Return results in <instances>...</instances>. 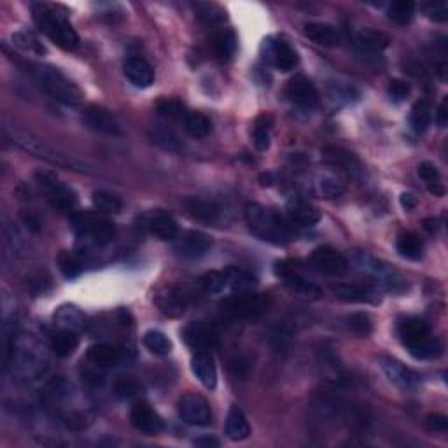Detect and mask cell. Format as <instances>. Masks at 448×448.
<instances>
[{
	"label": "cell",
	"instance_id": "cell-1",
	"mask_svg": "<svg viewBox=\"0 0 448 448\" xmlns=\"http://www.w3.org/2000/svg\"><path fill=\"white\" fill-rule=\"evenodd\" d=\"M2 135L7 141L13 142L19 149L26 151L29 154L41 158V160L48 161V163L56 165V167L67 168V170H77V172H88L86 165L83 161L76 160V158L68 156V154L58 151L55 146L49 144L42 137L34 133V131L16 128V126H4Z\"/></svg>",
	"mask_w": 448,
	"mask_h": 448
},
{
	"label": "cell",
	"instance_id": "cell-2",
	"mask_svg": "<svg viewBox=\"0 0 448 448\" xmlns=\"http://www.w3.org/2000/svg\"><path fill=\"white\" fill-rule=\"evenodd\" d=\"M29 71L34 76V79L37 81L39 86L51 96L53 100H56V102L63 103L67 107L81 106L83 93H81L79 88L63 72L51 67V65L44 63H30Z\"/></svg>",
	"mask_w": 448,
	"mask_h": 448
},
{
	"label": "cell",
	"instance_id": "cell-3",
	"mask_svg": "<svg viewBox=\"0 0 448 448\" xmlns=\"http://www.w3.org/2000/svg\"><path fill=\"white\" fill-rule=\"evenodd\" d=\"M245 221L250 231L261 240L285 245L292 240L291 228L284 223L277 212L260 205V203H249L245 208Z\"/></svg>",
	"mask_w": 448,
	"mask_h": 448
},
{
	"label": "cell",
	"instance_id": "cell-4",
	"mask_svg": "<svg viewBox=\"0 0 448 448\" xmlns=\"http://www.w3.org/2000/svg\"><path fill=\"white\" fill-rule=\"evenodd\" d=\"M34 19L39 29L51 39L58 48L65 51H74L79 46V36L67 21V14L58 13V7L37 4L34 6Z\"/></svg>",
	"mask_w": 448,
	"mask_h": 448
},
{
	"label": "cell",
	"instance_id": "cell-5",
	"mask_svg": "<svg viewBox=\"0 0 448 448\" xmlns=\"http://www.w3.org/2000/svg\"><path fill=\"white\" fill-rule=\"evenodd\" d=\"M401 342L407 345L410 354L417 359H432L442 352L438 338L431 333V327L426 320L419 317H408L399 322Z\"/></svg>",
	"mask_w": 448,
	"mask_h": 448
},
{
	"label": "cell",
	"instance_id": "cell-6",
	"mask_svg": "<svg viewBox=\"0 0 448 448\" xmlns=\"http://www.w3.org/2000/svg\"><path fill=\"white\" fill-rule=\"evenodd\" d=\"M6 366H11L16 377L29 380L42 372L46 359L41 354V347L32 338H18L11 343L9 352L4 357Z\"/></svg>",
	"mask_w": 448,
	"mask_h": 448
},
{
	"label": "cell",
	"instance_id": "cell-7",
	"mask_svg": "<svg viewBox=\"0 0 448 448\" xmlns=\"http://www.w3.org/2000/svg\"><path fill=\"white\" fill-rule=\"evenodd\" d=\"M272 305L268 295L263 292H238V295L228 296L221 301V310L226 317L235 320L258 319L266 314Z\"/></svg>",
	"mask_w": 448,
	"mask_h": 448
},
{
	"label": "cell",
	"instance_id": "cell-8",
	"mask_svg": "<svg viewBox=\"0 0 448 448\" xmlns=\"http://www.w3.org/2000/svg\"><path fill=\"white\" fill-rule=\"evenodd\" d=\"M37 183L39 186L46 191L49 203L61 212L74 210L77 207V195L71 186L61 183L58 177L49 172H37Z\"/></svg>",
	"mask_w": 448,
	"mask_h": 448
},
{
	"label": "cell",
	"instance_id": "cell-9",
	"mask_svg": "<svg viewBox=\"0 0 448 448\" xmlns=\"http://www.w3.org/2000/svg\"><path fill=\"white\" fill-rule=\"evenodd\" d=\"M191 298L193 292L189 291L186 285H172V287L158 292L154 303H156L158 310L161 314L168 315V317H179V315L186 312L188 305L191 303Z\"/></svg>",
	"mask_w": 448,
	"mask_h": 448
},
{
	"label": "cell",
	"instance_id": "cell-10",
	"mask_svg": "<svg viewBox=\"0 0 448 448\" xmlns=\"http://www.w3.org/2000/svg\"><path fill=\"white\" fill-rule=\"evenodd\" d=\"M179 415L189 426H208L212 422V412L205 397L200 394H184L179 401Z\"/></svg>",
	"mask_w": 448,
	"mask_h": 448
},
{
	"label": "cell",
	"instance_id": "cell-11",
	"mask_svg": "<svg viewBox=\"0 0 448 448\" xmlns=\"http://www.w3.org/2000/svg\"><path fill=\"white\" fill-rule=\"evenodd\" d=\"M84 125L96 133L109 135V137H119L123 135V126L119 119L102 106H88L83 112Z\"/></svg>",
	"mask_w": 448,
	"mask_h": 448
},
{
	"label": "cell",
	"instance_id": "cell-12",
	"mask_svg": "<svg viewBox=\"0 0 448 448\" xmlns=\"http://www.w3.org/2000/svg\"><path fill=\"white\" fill-rule=\"evenodd\" d=\"M310 266L324 275L340 277L349 270V261L333 247H317L310 254Z\"/></svg>",
	"mask_w": 448,
	"mask_h": 448
},
{
	"label": "cell",
	"instance_id": "cell-13",
	"mask_svg": "<svg viewBox=\"0 0 448 448\" xmlns=\"http://www.w3.org/2000/svg\"><path fill=\"white\" fill-rule=\"evenodd\" d=\"M210 247V238L202 231L188 230L175 237V253L184 260H200V258L207 256Z\"/></svg>",
	"mask_w": 448,
	"mask_h": 448
},
{
	"label": "cell",
	"instance_id": "cell-14",
	"mask_svg": "<svg viewBox=\"0 0 448 448\" xmlns=\"http://www.w3.org/2000/svg\"><path fill=\"white\" fill-rule=\"evenodd\" d=\"M76 226L83 231V235L90 237L96 245H107L116 237V226L109 219L93 218V215H76Z\"/></svg>",
	"mask_w": 448,
	"mask_h": 448
},
{
	"label": "cell",
	"instance_id": "cell-15",
	"mask_svg": "<svg viewBox=\"0 0 448 448\" xmlns=\"http://www.w3.org/2000/svg\"><path fill=\"white\" fill-rule=\"evenodd\" d=\"M275 273L280 277L282 282L291 289V291H295L296 295L303 296V298L315 300L322 295V289H320L317 284L305 279L300 272H296L295 266H289L287 263H279L275 268Z\"/></svg>",
	"mask_w": 448,
	"mask_h": 448
},
{
	"label": "cell",
	"instance_id": "cell-16",
	"mask_svg": "<svg viewBox=\"0 0 448 448\" xmlns=\"http://www.w3.org/2000/svg\"><path fill=\"white\" fill-rule=\"evenodd\" d=\"M184 340L191 349L198 350V352L200 350H210L218 347L219 331L212 324L198 320V322H191L184 330Z\"/></svg>",
	"mask_w": 448,
	"mask_h": 448
},
{
	"label": "cell",
	"instance_id": "cell-17",
	"mask_svg": "<svg viewBox=\"0 0 448 448\" xmlns=\"http://www.w3.org/2000/svg\"><path fill=\"white\" fill-rule=\"evenodd\" d=\"M266 46V58L270 60V63L280 72H289L298 65V53L292 49V46L289 42L282 41V39H268L265 41Z\"/></svg>",
	"mask_w": 448,
	"mask_h": 448
},
{
	"label": "cell",
	"instance_id": "cell-18",
	"mask_svg": "<svg viewBox=\"0 0 448 448\" xmlns=\"http://www.w3.org/2000/svg\"><path fill=\"white\" fill-rule=\"evenodd\" d=\"M130 422L142 434L154 436L163 431V420H161V417L148 403H144V401L131 407Z\"/></svg>",
	"mask_w": 448,
	"mask_h": 448
},
{
	"label": "cell",
	"instance_id": "cell-19",
	"mask_svg": "<svg viewBox=\"0 0 448 448\" xmlns=\"http://www.w3.org/2000/svg\"><path fill=\"white\" fill-rule=\"evenodd\" d=\"M287 96L292 103L303 109H312L319 102V93L314 83L305 76H296L289 81Z\"/></svg>",
	"mask_w": 448,
	"mask_h": 448
},
{
	"label": "cell",
	"instance_id": "cell-20",
	"mask_svg": "<svg viewBox=\"0 0 448 448\" xmlns=\"http://www.w3.org/2000/svg\"><path fill=\"white\" fill-rule=\"evenodd\" d=\"M382 370H384L385 377L392 382L394 385H397L403 391H412L419 385V375L412 372L410 368L403 365V362L396 361V359L384 357L382 359Z\"/></svg>",
	"mask_w": 448,
	"mask_h": 448
},
{
	"label": "cell",
	"instance_id": "cell-21",
	"mask_svg": "<svg viewBox=\"0 0 448 448\" xmlns=\"http://www.w3.org/2000/svg\"><path fill=\"white\" fill-rule=\"evenodd\" d=\"M191 370L195 377L198 378L200 384L205 385L207 389H214L218 385V368H215V361L210 352L207 350H200L193 355L191 359Z\"/></svg>",
	"mask_w": 448,
	"mask_h": 448
},
{
	"label": "cell",
	"instance_id": "cell-22",
	"mask_svg": "<svg viewBox=\"0 0 448 448\" xmlns=\"http://www.w3.org/2000/svg\"><path fill=\"white\" fill-rule=\"evenodd\" d=\"M184 207L189 212V215L202 223H218L221 218V207L215 202L207 198H198V196H191V198L184 200Z\"/></svg>",
	"mask_w": 448,
	"mask_h": 448
},
{
	"label": "cell",
	"instance_id": "cell-23",
	"mask_svg": "<svg viewBox=\"0 0 448 448\" xmlns=\"http://www.w3.org/2000/svg\"><path fill=\"white\" fill-rule=\"evenodd\" d=\"M287 214L291 221L300 226H314L320 221L319 208L303 198H292L287 203Z\"/></svg>",
	"mask_w": 448,
	"mask_h": 448
},
{
	"label": "cell",
	"instance_id": "cell-24",
	"mask_svg": "<svg viewBox=\"0 0 448 448\" xmlns=\"http://www.w3.org/2000/svg\"><path fill=\"white\" fill-rule=\"evenodd\" d=\"M125 77L135 88H149L154 83V71L142 58H130L125 63Z\"/></svg>",
	"mask_w": 448,
	"mask_h": 448
},
{
	"label": "cell",
	"instance_id": "cell-25",
	"mask_svg": "<svg viewBox=\"0 0 448 448\" xmlns=\"http://www.w3.org/2000/svg\"><path fill=\"white\" fill-rule=\"evenodd\" d=\"M357 266H359V270H362V272L373 275L375 279H377V282H380V284H385L387 287L394 289V282H397V280H394V273L387 268V266L382 265L380 261H377L372 256H366V254H357Z\"/></svg>",
	"mask_w": 448,
	"mask_h": 448
},
{
	"label": "cell",
	"instance_id": "cell-26",
	"mask_svg": "<svg viewBox=\"0 0 448 448\" xmlns=\"http://www.w3.org/2000/svg\"><path fill=\"white\" fill-rule=\"evenodd\" d=\"M249 434L250 426L243 412L238 407H231L226 419V436L231 442H243V439L249 438Z\"/></svg>",
	"mask_w": 448,
	"mask_h": 448
},
{
	"label": "cell",
	"instance_id": "cell-27",
	"mask_svg": "<svg viewBox=\"0 0 448 448\" xmlns=\"http://www.w3.org/2000/svg\"><path fill=\"white\" fill-rule=\"evenodd\" d=\"M53 320L60 330L79 331L81 327H84V314L76 305H61L53 315Z\"/></svg>",
	"mask_w": 448,
	"mask_h": 448
},
{
	"label": "cell",
	"instance_id": "cell-28",
	"mask_svg": "<svg viewBox=\"0 0 448 448\" xmlns=\"http://www.w3.org/2000/svg\"><path fill=\"white\" fill-rule=\"evenodd\" d=\"M355 46L366 53H380L389 46V37L384 32L372 29H362L355 36Z\"/></svg>",
	"mask_w": 448,
	"mask_h": 448
},
{
	"label": "cell",
	"instance_id": "cell-29",
	"mask_svg": "<svg viewBox=\"0 0 448 448\" xmlns=\"http://www.w3.org/2000/svg\"><path fill=\"white\" fill-rule=\"evenodd\" d=\"M336 298L350 303H362V301H373L375 292L366 285L359 284H336L331 287Z\"/></svg>",
	"mask_w": 448,
	"mask_h": 448
},
{
	"label": "cell",
	"instance_id": "cell-30",
	"mask_svg": "<svg viewBox=\"0 0 448 448\" xmlns=\"http://www.w3.org/2000/svg\"><path fill=\"white\" fill-rule=\"evenodd\" d=\"M119 357H121L119 350L109 343H96V345H91L88 349V361L95 368H109L119 361Z\"/></svg>",
	"mask_w": 448,
	"mask_h": 448
},
{
	"label": "cell",
	"instance_id": "cell-31",
	"mask_svg": "<svg viewBox=\"0 0 448 448\" xmlns=\"http://www.w3.org/2000/svg\"><path fill=\"white\" fill-rule=\"evenodd\" d=\"M77 345H79V338H77L76 331L60 330L51 335L49 338V347L58 357H68L76 352Z\"/></svg>",
	"mask_w": 448,
	"mask_h": 448
},
{
	"label": "cell",
	"instance_id": "cell-32",
	"mask_svg": "<svg viewBox=\"0 0 448 448\" xmlns=\"http://www.w3.org/2000/svg\"><path fill=\"white\" fill-rule=\"evenodd\" d=\"M148 226L151 233L160 240H175V237L179 235V226H177L175 219L170 218L168 214L153 215Z\"/></svg>",
	"mask_w": 448,
	"mask_h": 448
},
{
	"label": "cell",
	"instance_id": "cell-33",
	"mask_svg": "<svg viewBox=\"0 0 448 448\" xmlns=\"http://www.w3.org/2000/svg\"><path fill=\"white\" fill-rule=\"evenodd\" d=\"M303 34L319 46H335L338 42V32L333 25H327V23H308Z\"/></svg>",
	"mask_w": 448,
	"mask_h": 448
},
{
	"label": "cell",
	"instance_id": "cell-34",
	"mask_svg": "<svg viewBox=\"0 0 448 448\" xmlns=\"http://www.w3.org/2000/svg\"><path fill=\"white\" fill-rule=\"evenodd\" d=\"M315 193L322 198H338L345 193V184L335 173H319L314 180Z\"/></svg>",
	"mask_w": 448,
	"mask_h": 448
},
{
	"label": "cell",
	"instance_id": "cell-35",
	"mask_svg": "<svg viewBox=\"0 0 448 448\" xmlns=\"http://www.w3.org/2000/svg\"><path fill=\"white\" fill-rule=\"evenodd\" d=\"M184 130L193 138H205L212 130L210 119L202 112H188L184 118Z\"/></svg>",
	"mask_w": 448,
	"mask_h": 448
},
{
	"label": "cell",
	"instance_id": "cell-36",
	"mask_svg": "<svg viewBox=\"0 0 448 448\" xmlns=\"http://www.w3.org/2000/svg\"><path fill=\"white\" fill-rule=\"evenodd\" d=\"M272 126L273 118L270 114H261L254 121L253 130V142L258 151H266L270 148V138H272Z\"/></svg>",
	"mask_w": 448,
	"mask_h": 448
},
{
	"label": "cell",
	"instance_id": "cell-37",
	"mask_svg": "<svg viewBox=\"0 0 448 448\" xmlns=\"http://www.w3.org/2000/svg\"><path fill=\"white\" fill-rule=\"evenodd\" d=\"M396 249L399 253V256H403L404 260L410 261H419L422 258V242L417 237L415 233H403L396 242Z\"/></svg>",
	"mask_w": 448,
	"mask_h": 448
},
{
	"label": "cell",
	"instance_id": "cell-38",
	"mask_svg": "<svg viewBox=\"0 0 448 448\" xmlns=\"http://www.w3.org/2000/svg\"><path fill=\"white\" fill-rule=\"evenodd\" d=\"M13 44L23 49V51L30 53V55L41 56L46 53V48L41 42V39L34 32H30V30H18L16 34H13Z\"/></svg>",
	"mask_w": 448,
	"mask_h": 448
},
{
	"label": "cell",
	"instance_id": "cell-39",
	"mask_svg": "<svg viewBox=\"0 0 448 448\" xmlns=\"http://www.w3.org/2000/svg\"><path fill=\"white\" fill-rule=\"evenodd\" d=\"M212 46L219 60H230L237 51V36L231 30H223L214 37Z\"/></svg>",
	"mask_w": 448,
	"mask_h": 448
},
{
	"label": "cell",
	"instance_id": "cell-40",
	"mask_svg": "<svg viewBox=\"0 0 448 448\" xmlns=\"http://www.w3.org/2000/svg\"><path fill=\"white\" fill-rule=\"evenodd\" d=\"M93 207L98 212H103V214H118L121 212L123 202L118 195L114 193L106 191V189H98V191L93 193Z\"/></svg>",
	"mask_w": 448,
	"mask_h": 448
},
{
	"label": "cell",
	"instance_id": "cell-41",
	"mask_svg": "<svg viewBox=\"0 0 448 448\" xmlns=\"http://www.w3.org/2000/svg\"><path fill=\"white\" fill-rule=\"evenodd\" d=\"M415 14V4L412 0H396L387 7V18L396 25H408Z\"/></svg>",
	"mask_w": 448,
	"mask_h": 448
},
{
	"label": "cell",
	"instance_id": "cell-42",
	"mask_svg": "<svg viewBox=\"0 0 448 448\" xmlns=\"http://www.w3.org/2000/svg\"><path fill=\"white\" fill-rule=\"evenodd\" d=\"M200 285L207 295H221L224 291H230V284H228V273L224 272H210L200 279Z\"/></svg>",
	"mask_w": 448,
	"mask_h": 448
},
{
	"label": "cell",
	"instance_id": "cell-43",
	"mask_svg": "<svg viewBox=\"0 0 448 448\" xmlns=\"http://www.w3.org/2000/svg\"><path fill=\"white\" fill-rule=\"evenodd\" d=\"M112 392L119 399H131V397H135L141 392V384L133 377H130V375H119L112 382Z\"/></svg>",
	"mask_w": 448,
	"mask_h": 448
},
{
	"label": "cell",
	"instance_id": "cell-44",
	"mask_svg": "<svg viewBox=\"0 0 448 448\" xmlns=\"http://www.w3.org/2000/svg\"><path fill=\"white\" fill-rule=\"evenodd\" d=\"M196 16L205 25H221L226 21V11L218 4H196Z\"/></svg>",
	"mask_w": 448,
	"mask_h": 448
},
{
	"label": "cell",
	"instance_id": "cell-45",
	"mask_svg": "<svg viewBox=\"0 0 448 448\" xmlns=\"http://www.w3.org/2000/svg\"><path fill=\"white\" fill-rule=\"evenodd\" d=\"M142 342H144L146 349L151 350L153 354L167 355L170 354V350H172V342H170L168 336L161 333V331L156 330L148 331V333L144 335V340H142Z\"/></svg>",
	"mask_w": 448,
	"mask_h": 448
},
{
	"label": "cell",
	"instance_id": "cell-46",
	"mask_svg": "<svg viewBox=\"0 0 448 448\" xmlns=\"http://www.w3.org/2000/svg\"><path fill=\"white\" fill-rule=\"evenodd\" d=\"M432 121V114H431V106L429 102H417L412 109V116H410V123H412V128L417 131V133H422L429 128Z\"/></svg>",
	"mask_w": 448,
	"mask_h": 448
},
{
	"label": "cell",
	"instance_id": "cell-47",
	"mask_svg": "<svg viewBox=\"0 0 448 448\" xmlns=\"http://www.w3.org/2000/svg\"><path fill=\"white\" fill-rule=\"evenodd\" d=\"M324 156H326V160L330 161L331 165H336V167L347 170V172H354V170L359 168L357 160H355L352 154L347 153V151H343V149L327 148L326 151H324Z\"/></svg>",
	"mask_w": 448,
	"mask_h": 448
},
{
	"label": "cell",
	"instance_id": "cell-48",
	"mask_svg": "<svg viewBox=\"0 0 448 448\" xmlns=\"http://www.w3.org/2000/svg\"><path fill=\"white\" fill-rule=\"evenodd\" d=\"M151 138H153L154 144L167 151L180 149L179 137H177L175 131L167 128V126H154V128L151 130Z\"/></svg>",
	"mask_w": 448,
	"mask_h": 448
},
{
	"label": "cell",
	"instance_id": "cell-49",
	"mask_svg": "<svg viewBox=\"0 0 448 448\" xmlns=\"http://www.w3.org/2000/svg\"><path fill=\"white\" fill-rule=\"evenodd\" d=\"M156 109L161 116H163V118H168V119L186 118V114H188L184 103L173 98H165V100H161V102H158Z\"/></svg>",
	"mask_w": 448,
	"mask_h": 448
},
{
	"label": "cell",
	"instance_id": "cell-50",
	"mask_svg": "<svg viewBox=\"0 0 448 448\" xmlns=\"http://www.w3.org/2000/svg\"><path fill=\"white\" fill-rule=\"evenodd\" d=\"M349 327L354 331L355 335L359 336H368L373 331V322L372 317L365 312H357V314H352L349 319Z\"/></svg>",
	"mask_w": 448,
	"mask_h": 448
},
{
	"label": "cell",
	"instance_id": "cell-51",
	"mask_svg": "<svg viewBox=\"0 0 448 448\" xmlns=\"http://www.w3.org/2000/svg\"><path fill=\"white\" fill-rule=\"evenodd\" d=\"M58 263H60V268L65 277H76V275H79L81 270H83L81 261L77 260L74 254H61Z\"/></svg>",
	"mask_w": 448,
	"mask_h": 448
},
{
	"label": "cell",
	"instance_id": "cell-52",
	"mask_svg": "<svg viewBox=\"0 0 448 448\" xmlns=\"http://www.w3.org/2000/svg\"><path fill=\"white\" fill-rule=\"evenodd\" d=\"M387 93L394 102H403V100L410 95V86H408L404 81H399V79L391 81V84H389V88H387Z\"/></svg>",
	"mask_w": 448,
	"mask_h": 448
},
{
	"label": "cell",
	"instance_id": "cell-53",
	"mask_svg": "<svg viewBox=\"0 0 448 448\" xmlns=\"http://www.w3.org/2000/svg\"><path fill=\"white\" fill-rule=\"evenodd\" d=\"M419 175L427 186L439 183V172L438 168H436V165L431 163V161H424V163L419 165Z\"/></svg>",
	"mask_w": 448,
	"mask_h": 448
},
{
	"label": "cell",
	"instance_id": "cell-54",
	"mask_svg": "<svg viewBox=\"0 0 448 448\" xmlns=\"http://www.w3.org/2000/svg\"><path fill=\"white\" fill-rule=\"evenodd\" d=\"M427 18L434 19V21H447L448 18V6L447 2H431L426 6Z\"/></svg>",
	"mask_w": 448,
	"mask_h": 448
},
{
	"label": "cell",
	"instance_id": "cell-55",
	"mask_svg": "<svg viewBox=\"0 0 448 448\" xmlns=\"http://www.w3.org/2000/svg\"><path fill=\"white\" fill-rule=\"evenodd\" d=\"M426 426L432 432H445L448 429V417L442 413H431L426 419Z\"/></svg>",
	"mask_w": 448,
	"mask_h": 448
},
{
	"label": "cell",
	"instance_id": "cell-56",
	"mask_svg": "<svg viewBox=\"0 0 448 448\" xmlns=\"http://www.w3.org/2000/svg\"><path fill=\"white\" fill-rule=\"evenodd\" d=\"M231 372H233V375L237 378H240V380H245V377L250 372L249 361H247L243 355H237V357L231 359Z\"/></svg>",
	"mask_w": 448,
	"mask_h": 448
},
{
	"label": "cell",
	"instance_id": "cell-57",
	"mask_svg": "<svg viewBox=\"0 0 448 448\" xmlns=\"http://www.w3.org/2000/svg\"><path fill=\"white\" fill-rule=\"evenodd\" d=\"M436 123H438L439 128H445L447 126V123H448V96H445V98L442 100V103H439L438 114H436Z\"/></svg>",
	"mask_w": 448,
	"mask_h": 448
},
{
	"label": "cell",
	"instance_id": "cell-58",
	"mask_svg": "<svg viewBox=\"0 0 448 448\" xmlns=\"http://www.w3.org/2000/svg\"><path fill=\"white\" fill-rule=\"evenodd\" d=\"M193 445L195 447H200V448H218L221 443H219V439H215L214 436H200V438H196L195 442H193Z\"/></svg>",
	"mask_w": 448,
	"mask_h": 448
},
{
	"label": "cell",
	"instance_id": "cell-59",
	"mask_svg": "<svg viewBox=\"0 0 448 448\" xmlns=\"http://www.w3.org/2000/svg\"><path fill=\"white\" fill-rule=\"evenodd\" d=\"M401 205L407 208V210H412V208H415V205H417L415 196L410 195V193H404V195H401Z\"/></svg>",
	"mask_w": 448,
	"mask_h": 448
},
{
	"label": "cell",
	"instance_id": "cell-60",
	"mask_svg": "<svg viewBox=\"0 0 448 448\" xmlns=\"http://www.w3.org/2000/svg\"><path fill=\"white\" fill-rule=\"evenodd\" d=\"M84 382L91 385H100L102 384V375H98L96 372H84Z\"/></svg>",
	"mask_w": 448,
	"mask_h": 448
},
{
	"label": "cell",
	"instance_id": "cell-61",
	"mask_svg": "<svg viewBox=\"0 0 448 448\" xmlns=\"http://www.w3.org/2000/svg\"><path fill=\"white\" fill-rule=\"evenodd\" d=\"M427 189H429L431 195H434V196H445V188L442 186V183L431 184V186H427Z\"/></svg>",
	"mask_w": 448,
	"mask_h": 448
}]
</instances>
